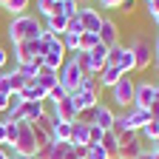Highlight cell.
Masks as SVG:
<instances>
[{
	"label": "cell",
	"instance_id": "17",
	"mask_svg": "<svg viewBox=\"0 0 159 159\" xmlns=\"http://www.w3.org/2000/svg\"><path fill=\"white\" fill-rule=\"evenodd\" d=\"M20 97H23L26 102H46V99H48V91H46V88H40L34 80H29L26 88L20 91Z\"/></svg>",
	"mask_w": 159,
	"mask_h": 159
},
{
	"label": "cell",
	"instance_id": "33",
	"mask_svg": "<svg viewBox=\"0 0 159 159\" xmlns=\"http://www.w3.org/2000/svg\"><path fill=\"white\" fill-rule=\"evenodd\" d=\"M94 116H97V108H83V111H77L74 122H80V125H94Z\"/></svg>",
	"mask_w": 159,
	"mask_h": 159
},
{
	"label": "cell",
	"instance_id": "38",
	"mask_svg": "<svg viewBox=\"0 0 159 159\" xmlns=\"http://www.w3.org/2000/svg\"><path fill=\"white\" fill-rule=\"evenodd\" d=\"M148 14H151V20L159 26V0H153V3H148Z\"/></svg>",
	"mask_w": 159,
	"mask_h": 159
},
{
	"label": "cell",
	"instance_id": "36",
	"mask_svg": "<svg viewBox=\"0 0 159 159\" xmlns=\"http://www.w3.org/2000/svg\"><path fill=\"white\" fill-rule=\"evenodd\" d=\"M102 128H97V125H88V145H99V139H102Z\"/></svg>",
	"mask_w": 159,
	"mask_h": 159
},
{
	"label": "cell",
	"instance_id": "21",
	"mask_svg": "<svg viewBox=\"0 0 159 159\" xmlns=\"http://www.w3.org/2000/svg\"><path fill=\"white\" fill-rule=\"evenodd\" d=\"M34 83L40 85V88H46V91H51L60 80H57V71H51V68H46V66H40V71H37V77H34Z\"/></svg>",
	"mask_w": 159,
	"mask_h": 159
},
{
	"label": "cell",
	"instance_id": "3",
	"mask_svg": "<svg viewBox=\"0 0 159 159\" xmlns=\"http://www.w3.org/2000/svg\"><path fill=\"white\" fill-rule=\"evenodd\" d=\"M134 88H136L134 77H131V74H122V77H119V83L111 88V99H114V105H116V108H122V111H128V108L134 105Z\"/></svg>",
	"mask_w": 159,
	"mask_h": 159
},
{
	"label": "cell",
	"instance_id": "40",
	"mask_svg": "<svg viewBox=\"0 0 159 159\" xmlns=\"http://www.w3.org/2000/svg\"><path fill=\"white\" fill-rule=\"evenodd\" d=\"M68 31H71V34H83V26H80V20H77V17L68 20Z\"/></svg>",
	"mask_w": 159,
	"mask_h": 159
},
{
	"label": "cell",
	"instance_id": "7",
	"mask_svg": "<svg viewBox=\"0 0 159 159\" xmlns=\"http://www.w3.org/2000/svg\"><path fill=\"white\" fill-rule=\"evenodd\" d=\"M145 148H148V145L142 142V136L134 134V131H128L125 136H119V148H116V156H114V159H136Z\"/></svg>",
	"mask_w": 159,
	"mask_h": 159
},
{
	"label": "cell",
	"instance_id": "6",
	"mask_svg": "<svg viewBox=\"0 0 159 159\" xmlns=\"http://www.w3.org/2000/svg\"><path fill=\"white\" fill-rule=\"evenodd\" d=\"M105 66H116L122 74H131L134 71V54H131V48L122 46V43L111 46L108 54H105Z\"/></svg>",
	"mask_w": 159,
	"mask_h": 159
},
{
	"label": "cell",
	"instance_id": "5",
	"mask_svg": "<svg viewBox=\"0 0 159 159\" xmlns=\"http://www.w3.org/2000/svg\"><path fill=\"white\" fill-rule=\"evenodd\" d=\"M128 48H131V54H134V71H148L151 63L156 60L153 46L148 43L145 37H136V40H134V46H128Z\"/></svg>",
	"mask_w": 159,
	"mask_h": 159
},
{
	"label": "cell",
	"instance_id": "14",
	"mask_svg": "<svg viewBox=\"0 0 159 159\" xmlns=\"http://www.w3.org/2000/svg\"><path fill=\"white\" fill-rule=\"evenodd\" d=\"M97 34H99V43L108 46V48L119 43V26L114 23L111 17H102V26H99V31H97Z\"/></svg>",
	"mask_w": 159,
	"mask_h": 159
},
{
	"label": "cell",
	"instance_id": "16",
	"mask_svg": "<svg viewBox=\"0 0 159 159\" xmlns=\"http://www.w3.org/2000/svg\"><path fill=\"white\" fill-rule=\"evenodd\" d=\"M114 119H116V111L105 102H99L97 105V116H94V125L97 128H102V131H111L114 128Z\"/></svg>",
	"mask_w": 159,
	"mask_h": 159
},
{
	"label": "cell",
	"instance_id": "22",
	"mask_svg": "<svg viewBox=\"0 0 159 159\" xmlns=\"http://www.w3.org/2000/svg\"><path fill=\"white\" fill-rule=\"evenodd\" d=\"M29 3H31V0H3V3H0V9L9 11L11 17H17V14H26Z\"/></svg>",
	"mask_w": 159,
	"mask_h": 159
},
{
	"label": "cell",
	"instance_id": "2",
	"mask_svg": "<svg viewBox=\"0 0 159 159\" xmlns=\"http://www.w3.org/2000/svg\"><path fill=\"white\" fill-rule=\"evenodd\" d=\"M57 80H60V85H63L68 94H74L80 85H83V80H85V71L77 66V60H74V57H68L66 63H63V68L57 71Z\"/></svg>",
	"mask_w": 159,
	"mask_h": 159
},
{
	"label": "cell",
	"instance_id": "45",
	"mask_svg": "<svg viewBox=\"0 0 159 159\" xmlns=\"http://www.w3.org/2000/svg\"><path fill=\"white\" fill-rule=\"evenodd\" d=\"M6 63H9V51H6V48H3V46H0V68H3V66H6Z\"/></svg>",
	"mask_w": 159,
	"mask_h": 159
},
{
	"label": "cell",
	"instance_id": "1",
	"mask_svg": "<svg viewBox=\"0 0 159 159\" xmlns=\"http://www.w3.org/2000/svg\"><path fill=\"white\" fill-rule=\"evenodd\" d=\"M9 40H11V46L14 43H29V40H37L40 34H43V26H40V20L31 17V14H17L9 20Z\"/></svg>",
	"mask_w": 159,
	"mask_h": 159
},
{
	"label": "cell",
	"instance_id": "26",
	"mask_svg": "<svg viewBox=\"0 0 159 159\" xmlns=\"http://www.w3.org/2000/svg\"><path fill=\"white\" fill-rule=\"evenodd\" d=\"M37 14L43 17V20H48V17L60 14V9H57V0H37Z\"/></svg>",
	"mask_w": 159,
	"mask_h": 159
},
{
	"label": "cell",
	"instance_id": "49",
	"mask_svg": "<svg viewBox=\"0 0 159 159\" xmlns=\"http://www.w3.org/2000/svg\"><path fill=\"white\" fill-rule=\"evenodd\" d=\"M153 54L159 57V37H156V43H153Z\"/></svg>",
	"mask_w": 159,
	"mask_h": 159
},
{
	"label": "cell",
	"instance_id": "29",
	"mask_svg": "<svg viewBox=\"0 0 159 159\" xmlns=\"http://www.w3.org/2000/svg\"><path fill=\"white\" fill-rule=\"evenodd\" d=\"M94 46H99V34H94V31H83L80 34V51H91Z\"/></svg>",
	"mask_w": 159,
	"mask_h": 159
},
{
	"label": "cell",
	"instance_id": "10",
	"mask_svg": "<svg viewBox=\"0 0 159 159\" xmlns=\"http://www.w3.org/2000/svg\"><path fill=\"white\" fill-rule=\"evenodd\" d=\"M156 99V83H151V80H142V83H136L134 88V105L136 108H151V102Z\"/></svg>",
	"mask_w": 159,
	"mask_h": 159
},
{
	"label": "cell",
	"instance_id": "42",
	"mask_svg": "<svg viewBox=\"0 0 159 159\" xmlns=\"http://www.w3.org/2000/svg\"><path fill=\"white\" fill-rule=\"evenodd\" d=\"M148 114H151V119H153V122H159V99H153V102H151Z\"/></svg>",
	"mask_w": 159,
	"mask_h": 159
},
{
	"label": "cell",
	"instance_id": "47",
	"mask_svg": "<svg viewBox=\"0 0 159 159\" xmlns=\"http://www.w3.org/2000/svg\"><path fill=\"white\" fill-rule=\"evenodd\" d=\"M151 151H159V136H156L153 142H151Z\"/></svg>",
	"mask_w": 159,
	"mask_h": 159
},
{
	"label": "cell",
	"instance_id": "30",
	"mask_svg": "<svg viewBox=\"0 0 159 159\" xmlns=\"http://www.w3.org/2000/svg\"><path fill=\"white\" fill-rule=\"evenodd\" d=\"M60 43L66 46V51H68V54H77V51H80V34H71V31H66L63 37H60Z\"/></svg>",
	"mask_w": 159,
	"mask_h": 159
},
{
	"label": "cell",
	"instance_id": "4",
	"mask_svg": "<svg viewBox=\"0 0 159 159\" xmlns=\"http://www.w3.org/2000/svg\"><path fill=\"white\" fill-rule=\"evenodd\" d=\"M11 148H14V153H20V156H34V153H37V142H34L31 122H17V136H14Z\"/></svg>",
	"mask_w": 159,
	"mask_h": 159
},
{
	"label": "cell",
	"instance_id": "44",
	"mask_svg": "<svg viewBox=\"0 0 159 159\" xmlns=\"http://www.w3.org/2000/svg\"><path fill=\"white\" fill-rule=\"evenodd\" d=\"M6 111H9V97L0 94V114H6Z\"/></svg>",
	"mask_w": 159,
	"mask_h": 159
},
{
	"label": "cell",
	"instance_id": "54",
	"mask_svg": "<svg viewBox=\"0 0 159 159\" xmlns=\"http://www.w3.org/2000/svg\"><path fill=\"white\" fill-rule=\"evenodd\" d=\"M0 3H3V0H0Z\"/></svg>",
	"mask_w": 159,
	"mask_h": 159
},
{
	"label": "cell",
	"instance_id": "28",
	"mask_svg": "<svg viewBox=\"0 0 159 159\" xmlns=\"http://www.w3.org/2000/svg\"><path fill=\"white\" fill-rule=\"evenodd\" d=\"M57 9H60V14L63 17H77V11H80V3L77 0H57Z\"/></svg>",
	"mask_w": 159,
	"mask_h": 159
},
{
	"label": "cell",
	"instance_id": "53",
	"mask_svg": "<svg viewBox=\"0 0 159 159\" xmlns=\"http://www.w3.org/2000/svg\"><path fill=\"white\" fill-rule=\"evenodd\" d=\"M148 3H153V0H145V6H148Z\"/></svg>",
	"mask_w": 159,
	"mask_h": 159
},
{
	"label": "cell",
	"instance_id": "23",
	"mask_svg": "<svg viewBox=\"0 0 159 159\" xmlns=\"http://www.w3.org/2000/svg\"><path fill=\"white\" fill-rule=\"evenodd\" d=\"M71 145H88V125H80V122H71Z\"/></svg>",
	"mask_w": 159,
	"mask_h": 159
},
{
	"label": "cell",
	"instance_id": "8",
	"mask_svg": "<svg viewBox=\"0 0 159 159\" xmlns=\"http://www.w3.org/2000/svg\"><path fill=\"white\" fill-rule=\"evenodd\" d=\"M66 60H68V51H66V46L60 43V37H54L51 43H48V51L43 54V66H46V68H51V71H60Z\"/></svg>",
	"mask_w": 159,
	"mask_h": 159
},
{
	"label": "cell",
	"instance_id": "39",
	"mask_svg": "<svg viewBox=\"0 0 159 159\" xmlns=\"http://www.w3.org/2000/svg\"><path fill=\"white\" fill-rule=\"evenodd\" d=\"M6 142H9V128H6V119H0V145L6 148Z\"/></svg>",
	"mask_w": 159,
	"mask_h": 159
},
{
	"label": "cell",
	"instance_id": "31",
	"mask_svg": "<svg viewBox=\"0 0 159 159\" xmlns=\"http://www.w3.org/2000/svg\"><path fill=\"white\" fill-rule=\"evenodd\" d=\"M139 136H142V142H145V145H151L153 139L159 136V122H153V119H151V122H148L142 131H139Z\"/></svg>",
	"mask_w": 159,
	"mask_h": 159
},
{
	"label": "cell",
	"instance_id": "12",
	"mask_svg": "<svg viewBox=\"0 0 159 159\" xmlns=\"http://www.w3.org/2000/svg\"><path fill=\"white\" fill-rule=\"evenodd\" d=\"M51 119L54 122H74V116H77V108L71 102V97H63V99H57V102H51Z\"/></svg>",
	"mask_w": 159,
	"mask_h": 159
},
{
	"label": "cell",
	"instance_id": "18",
	"mask_svg": "<svg viewBox=\"0 0 159 159\" xmlns=\"http://www.w3.org/2000/svg\"><path fill=\"white\" fill-rule=\"evenodd\" d=\"M105 54H108V46H94L91 51H88V57H91V68H88V74H99L105 68Z\"/></svg>",
	"mask_w": 159,
	"mask_h": 159
},
{
	"label": "cell",
	"instance_id": "43",
	"mask_svg": "<svg viewBox=\"0 0 159 159\" xmlns=\"http://www.w3.org/2000/svg\"><path fill=\"white\" fill-rule=\"evenodd\" d=\"M134 6H136V0H125V3L119 6V11H125V14H131V11H134Z\"/></svg>",
	"mask_w": 159,
	"mask_h": 159
},
{
	"label": "cell",
	"instance_id": "20",
	"mask_svg": "<svg viewBox=\"0 0 159 159\" xmlns=\"http://www.w3.org/2000/svg\"><path fill=\"white\" fill-rule=\"evenodd\" d=\"M48 34H54V37H63L66 31H68V17H63V14H54V17H48L46 20V26H43Z\"/></svg>",
	"mask_w": 159,
	"mask_h": 159
},
{
	"label": "cell",
	"instance_id": "35",
	"mask_svg": "<svg viewBox=\"0 0 159 159\" xmlns=\"http://www.w3.org/2000/svg\"><path fill=\"white\" fill-rule=\"evenodd\" d=\"M85 159H111V153H105L99 145H88V153H85Z\"/></svg>",
	"mask_w": 159,
	"mask_h": 159
},
{
	"label": "cell",
	"instance_id": "48",
	"mask_svg": "<svg viewBox=\"0 0 159 159\" xmlns=\"http://www.w3.org/2000/svg\"><path fill=\"white\" fill-rule=\"evenodd\" d=\"M11 159H34V156H20V153H11Z\"/></svg>",
	"mask_w": 159,
	"mask_h": 159
},
{
	"label": "cell",
	"instance_id": "25",
	"mask_svg": "<svg viewBox=\"0 0 159 159\" xmlns=\"http://www.w3.org/2000/svg\"><path fill=\"white\" fill-rule=\"evenodd\" d=\"M71 139V122H54L51 142H68Z\"/></svg>",
	"mask_w": 159,
	"mask_h": 159
},
{
	"label": "cell",
	"instance_id": "11",
	"mask_svg": "<svg viewBox=\"0 0 159 159\" xmlns=\"http://www.w3.org/2000/svg\"><path fill=\"white\" fill-rule=\"evenodd\" d=\"M122 114H125V128L134 131V134H139V131L151 122V114H148L145 108H136V105H131V108L122 111Z\"/></svg>",
	"mask_w": 159,
	"mask_h": 159
},
{
	"label": "cell",
	"instance_id": "51",
	"mask_svg": "<svg viewBox=\"0 0 159 159\" xmlns=\"http://www.w3.org/2000/svg\"><path fill=\"white\" fill-rule=\"evenodd\" d=\"M153 66H156V71H159V57H156V60H153Z\"/></svg>",
	"mask_w": 159,
	"mask_h": 159
},
{
	"label": "cell",
	"instance_id": "9",
	"mask_svg": "<svg viewBox=\"0 0 159 159\" xmlns=\"http://www.w3.org/2000/svg\"><path fill=\"white\" fill-rule=\"evenodd\" d=\"M102 17L105 14H99V9H94V6H80V11H77V20L83 26V31H94V34L102 26Z\"/></svg>",
	"mask_w": 159,
	"mask_h": 159
},
{
	"label": "cell",
	"instance_id": "34",
	"mask_svg": "<svg viewBox=\"0 0 159 159\" xmlns=\"http://www.w3.org/2000/svg\"><path fill=\"white\" fill-rule=\"evenodd\" d=\"M80 88H88V91H102V85H99V80H97V74H85V80H83V85Z\"/></svg>",
	"mask_w": 159,
	"mask_h": 159
},
{
	"label": "cell",
	"instance_id": "52",
	"mask_svg": "<svg viewBox=\"0 0 159 159\" xmlns=\"http://www.w3.org/2000/svg\"><path fill=\"white\" fill-rule=\"evenodd\" d=\"M156 99H159V83H156Z\"/></svg>",
	"mask_w": 159,
	"mask_h": 159
},
{
	"label": "cell",
	"instance_id": "50",
	"mask_svg": "<svg viewBox=\"0 0 159 159\" xmlns=\"http://www.w3.org/2000/svg\"><path fill=\"white\" fill-rule=\"evenodd\" d=\"M151 159H159V151H151Z\"/></svg>",
	"mask_w": 159,
	"mask_h": 159
},
{
	"label": "cell",
	"instance_id": "15",
	"mask_svg": "<svg viewBox=\"0 0 159 159\" xmlns=\"http://www.w3.org/2000/svg\"><path fill=\"white\" fill-rule=\"evenodd\" d=\"M31 60H40L34 40H29V43H14V63L17 66H26V63H31Z\"/></svg>",
	"mask_w": 159,
	"mask_h": 159
},
{
	"label": "cell",
	"instance_id": "37",
	"mask_svg": "<svg viewBox=\"0 0 159 159\" xmlns=\"http://www.w3.org/2000/svg\"><path fill=\"white\" fill-rule=\"evenodd\" d=\"M63 97H68V91H66L63 85H60V83H57V85L48 91V99H51V102H57V99H63Z\"/></svg>",
	"mask_w": 159,
	"mask_h": 159
},
{
	"label": "cell",
	"instance_id": "27",
	"mask_svg": "<svg viewBox=\"0 0 159 159\" xmlns=\"http://www.w3.org/2000/svg\"><path fill=\"white\" fill-rule=\"evenodd\" d=\"M6 80H9V88H11V91H23V88H26V83H29V80L20 74L17 68H14V71H6Z\"/></svg>",
	"mask_w": 159,
	"mask_h": 159
},
{
	"label": "cell",
	"instance_id": "32",
	"mask_svg": "<svg viewBox=\"0 0 159 159\" xmlns=\"http://www.w3.org/2000/svg\"><path fill=\"white\" fill-rule=\"evenodd\" d=\"M40 66H43V60H31V63H26V66H17V71L23 74L26 80H34L37 71H40Z\"/></svg>",
	"mask_w": 159,
	"mask_h": 159
},
{
	"label": "cell",
	"instance_id": "24",
	"mask_svg": "<svg viewBox=\"0 0 159 159\" xmlns=\"http://www.w3.org/2000/svg\"><path fill=\"white\" fill-rule=\"evenodd\" d=\"M99 148H102L105 153H111V159H114V156H116V148H119L116 134H114V131H105V134H102V139H99Z\"/></svg>",
	"mask_w": 159,
	"mask_h": 159
},
{
	"label": "cell",
	"instance_id": "46",
	"mask_svg": "<svg viewBox=\"0 0 159 159\" xmlns=\"http://www.w3.org/2000/svg\"><path fill=\"white\" fill-rule=\"evenodd\" d=\"M136 159H151V148H145V151H142V153H139Z\"/></svg>",
	"mask_w": 159,
	"mask_h": 159
},
{
	"label": "cell",
	"instance_id": "19",
	"mask_svg": "<svg viewBox=\"0 0 159 159\" xmlns=\"http://www.w3.org/2000/svg\"><path fill=\"white\" fill-rule=\"evenodd\" d=\"M119 77H122V71H119L116 66H105L102 71L97 74V80H99V85H102V88H108V91H111V88H114V85L119 83Z\"/></svg>",
	"mask_w": 159,
	"mask_h": 159
},
{
	"label": "cell",
	"instance_id": "13",
	"mask_svg": "<svg viewBox=\"0 0 159 159\" xmlns=\"http://www.w3.org/2000/svg\"><path fill=\"white\" fill-rule=\"evenodd\" d=\"M71 97V102H74V108L77 111H83V108H97L102 99H99V94L97 91H88V88H77L74 94H68Z\"/></svg>",
	"mask_w": 159,
	"mask_h": 159
},
{
	"label": "cell",
	"instance_id": "41",
	"mask_svg": "<svg viewBox=\"0 0 159 159\" xmlns=\"http://www.w3.org/2000/svg\"><path fill=\"white\" fill-rule=\"evenodd\" d=\"M122 3H125V0H99V6H102V9H119Z\"/></svg>",
	"mask_w": 159,
	"mask_h": 159
}]
</instances>
